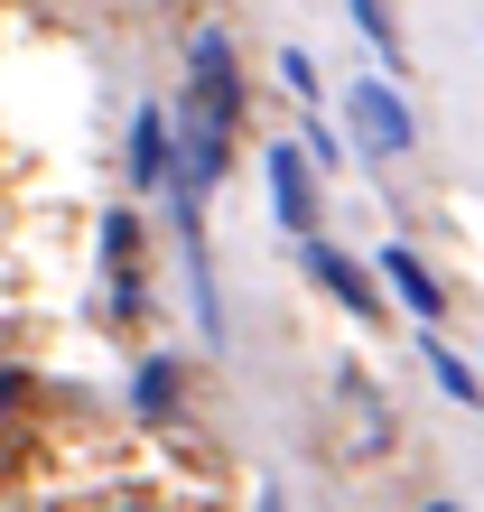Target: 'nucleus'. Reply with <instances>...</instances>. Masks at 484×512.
Returning a JSON list of instances; mask_svg holds the SVG:
<instances>
[{
    "label": "nucleus",
    "mask_w": 484,
    "mask_h": 512,
    "mask_svg": "<svg viewBox=\"0 0 484 512\" xmlns=\"http://www.w3.org/2000/svg\"><path fill=\"white\" fill-rule=\"evenodd\" d=\"M345 122L363 140V159H401V149L419 140V122H410V103H401V84H391V75L354 84V94H345Z\"/></svg>",
    "instance_id": "nucleus-1"
},
{
    "label": "nucleus",
    "mask_w": 484,
    "mask_h": 512,
    "mask_svg": "<svg viewBox=\"0 0 484 512\" xmlns=\"http://www.w3.org/2000/svg\"><path fill=\"white\" fill-rule=\"evenodd\" d=\"M261 168H270V205H280V224L317 243V159H308L298 140H270V159H261Z\"/></svg>",
    "instance_id": "nucleus-2"
},
{
    "label": "nucleus",
    "mask_w": 484,
    "mask_h": 512,
    "mask_svg": "<svg viewBox=\"0 0 484 512\" xmlns=\"http://www.w3.org/2000/svg\"><path fill=\"white\" fill-rule=\"evenodd\" d=\"M373 270H382V289L401 298V308H410L419 326H438V317H447V289H438V270L419 261L410 243H382V252H373Z\"/></svg>",
    "instance_id": "nucleus-3"
},
{
    "label": "nucleus",
    "mask_w": 484,
    "mask_h": 512,
    "mask_svg": "<svg viewBox=\"0 0 484 512\" xmlns=\"http://www.w3.org/2000/svg\"><path fill=\"white\" fill-rule=\"evenodd\" d=\"M103 270H112V317H140V215L131 205L103 215Z\"/></svg>",
    "instance_id": "nucleus-4"
},
{
    "label": "nucleus",
    "mask_w": 484,
    "mask_h": 512,
    "mask_svg": "<svg viewBox=\"0 0 484 512\" xmlns=\"http://www.w3.org/2000/svg\"><path fill=\"white\" fill-rule=\"evenodd\" d=\"M308 280H317L326 298H336L345 317H382V289L363 280V270H354V261H345L336 243H308Z\"/></svg>",
    "instance_id": "nucleus-5"
},
{
    "label": "nucleus",
    "mask_w": 484,
    "mask_h": 512,
    "mask_svg": "<svg viewBox=\"0 0 484 512\" xmlns=\"http://www.w3.org/2000/svg\"><path fill=\"white\" fill-rule=\"evenodd\" d=\"M168 168H177V131H168L159 103H140L131 112V177L140 187H168Z\"/></svg>",
    "instance_id": "nucleus-6"
},
{
    "label": "nucleus",
    "mask_w": 484,
    "mask_h": 512,
    "mask_svg": "<svg viewBox=\"0 0 484 512\" xmlns=\"http://www.w3.org/2000/svg\"><path fill=\"white\" fill-rule=\"evenodd\" d=\"M131 410L140 419H168L177 410V354H149V364L131 373Z\"/></svg>",
    "instance_id": "nucleus-7"
},
{
    "label": "nucleus",
    "mask_w": 484,
    "mask_h": 512,
    "mask_svg": "<svg viewBox=\"0 0 484 512\" xmlns=\"http://www.w3.org/2000/svg\"><path fill=\"white\" fill-rule=\"evenodd\" d=\"M345 429H354V447H382L391 438V419H382V401H373L363 373H345Z\"/></svg>",
    "instance_id": "nucleus-8"
},
{
    "label": "nucleus",
    "mask_w": 484,
    "mask_h": 512,
    "mask_svg": "<svg viewBox=\"0 0 484 512\" xmlns=\"http://www.w3.org/2000/svg\"><path fill=\"white\" fill-rule=\"evenodd\" d=\"M354 28H363V47L382 56V66H401V19H391V0H345Z\"/></svg>",
    "instance_id": "nucleus-9"
},
{
    "label": "nucleus",
    "mask_w": 484,
    "mask_h": 512,
    "mask_svg": "<svg viewBox=\"0 0 484 512\" xmlns=\"http://www.w3.org/2000/svg\"><path fill=\"white\" fill-rule=\"evenodd\" d=\"M419 345H429V373H438V391H447V401H484V382H475V364H466V354H447L438 336H419Z\"/></svg>",
    "instance_id": "nucleus-10"
},
{
    "label": "nucleus",
    "mask_w": 484,
    "mask_h": 512,
    "mask_svg": "<svg viewBox=\"0 0 484 512\" xmlns=\"http://www.w3.org/2000/svg\"><path fill=\"white\" fill-rule=\"evenodd\" d=\"M298 149H308V159H317L326 177H336V168H345V140H336V131H326V112H308V131H298Z\"/></svg>",
    "instance_id": "nucleus-11"
},
{
    "label": "nucleus",
    "mask_w": 484,
    "mask_h": 512,
    "mask_svg": "<svg viewBox=\"0 0 484 512\" xmlns=\"http://www.w3.org/2000/svg\"><path fill=\"white\" fill-rule=\"evenodd\" d=\"M280 75H289V94H298V103H317V66H308V56H280Z\"/></svg>",
    "instance_id": "nucleus-12"
},
{
    "label": "nucleus",
    "mask_w": 484,
    "mask_h": 512,
    "mask_svg": "<svg viewBox=\"0 0 484 512\" xmlns=\"http://www.w3.org/2000/svg\"><path fill=\"white\" fill-rule=\"evenodd\" d=\"M261 512H289V503H280V485H270V494H261Z\"/></svg>",
    "instance_id": "nucleus-13"
},
{
    "label": "nucleus",
    "mask_w": 484,
    "mask_h": 512,
    "mask_svg": "<svg viewBox=\"0 0 484 512\" xmlns=\"http://www.w3.org/2000/svg\"><path fill=\"white\" fill-rule=\"evenodd\" d=\"M419 512H457V503H419Z\"/></svg>",
    "instance_id": "nucleus-14"
}]
</instances>
